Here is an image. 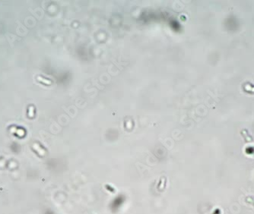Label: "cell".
<instances>
[{"label":"cell","mask_w":254,"mask_h":214,"mask_svg":"<svg viewBox=\"0 0 254 214\" xmlns=\"http://www.w3.org/2000/svg\"><path fill=\"white\" fill-rule=\"evenodd\" d=\"M37 78H38V80H41L40 81H43V83H46V84H50V83H51V81H50L49 80L43 79V77H38Z\"/></svg>","instance_id":"obj_2"},{"label":"cell","mask_w":254,"mask_h":214,"mask_svg":"<svg viewBox=\"0 0 254 214\" xmlns=\"http://www.w3.org/2000/svg\"><path fill=\"white\" fill-rule=\"evenodd\" d=\"M165 185H166V178H165V177H163V178H161L160 183L158 184V186L157 187V188H158L159 190H165Z\"/></svg>","instance_id":"obj_1"}]
</instances>
